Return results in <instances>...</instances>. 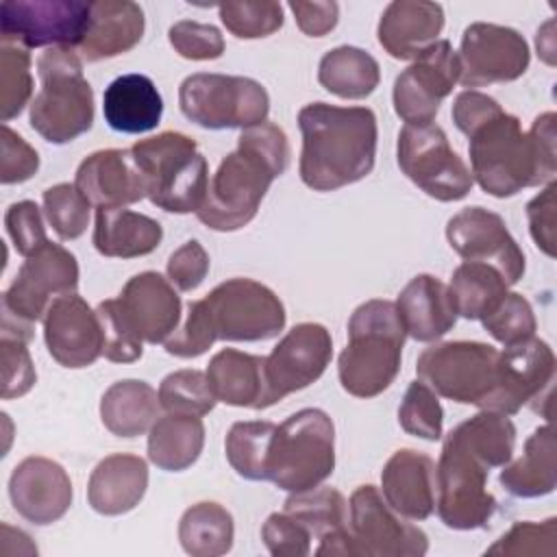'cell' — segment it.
Returning <instances> with one entry per match:
<instances>
[{"mask_svg": "<svg viewBox=\"0 0 557 557\" xmlns=\"http://www.w3.org/2000/svg\"><path fill=\"white\" fill-rule=\"evenodd\" d=\"M283 511L307 527L311 537L320 542L315 555L357 557V548L348 529V507L335 487H313L307 492L289 494Z\"/></svg>", "mask_w": 557, "mask_h": 557, "instance_id": "26", "label": "cell"}, {"mask_svg": "<svg viewBox=\"0 0 557 557\" xmlns=\"http://www.w3.org/2000/svg\"><path fill=\"white\" fill-rule=\"evenodd\" d=\"M233 516L220 503L202 500L191 505L178 522V540L194 557H218L233 546Z\"/></svg>", "mask_w": 557, "mask_h": 557, "instance_id": "39", "label": "cell"}, {"mask_svg": "<svg viewBox=\"0 0 557 557\" xmlns=\"http://www.w3.org/2000/svg\"><path fill=\"white\" fill-rule=\"evenodd\" d=\"M335 468V426L326 411L309 407L276 426L268 453V481L298 494L324 483Z\"/></svg>", "mask_w": 557, "mask_h": 557, "instance_id": "8", "label": "cell"}, {"mask_svg": "<svg viewBox=\"0 0 557 557\" xmlns=\"http://www.w3.org/2000/svg\"><path fill=\"white\" fill-rule=\"evenodd\" d=\"M298 28L309 37H324L331 33L339 17L337 2H289Z\"/></svg>", "mask_w": 557, "mask_h": 557, "instance_id": "58", "label": "cell"}, {"mask_svg": "<svg viewBox=\"0 0 557 557\" xmlns=\"http://www.w3.org/2000/svg\"><path fill=\"white\" fill-rule=\"evenodd\" d=\"M555 191L557 183L550 181L544 191H540L529 205H527V218H529V228L535 246L548 255L555 257V246H557V215H555Z\"/></svg>", "mask_w": 557, "mask_h": 557, "instance_id": "56", "label": "cell"}, {"mask_svg": "<svg viewBox=\"0 0 557 557\" xmlns=\"http://www.w3.org/2000/svg\"><path fill=\"white\" fill-rule=\"evenodd\" d=\"M318 81L339 98L359 100L376 89L381 70L370 52L355 46H339L320 59Z\"/></svg>", "mask_w": 557, "mask_h": 557, "instance_id": "37", "label": "cell"}, {"mask_svg": "<svg viewBox=\"0 0 557 557\" xmlns=\"http://www.w3.org/2000/svg\"><path fill=\"white\" fill-rule=\"evenodd\" d=\"M146 198L168 213H196L207 196L209 168L196 141L178 131L139 139L131 148Z\"/></svg>", "mask_w": 557, "mask_h": 557, "instance_id": "6", "label": "cell"}, {"mask_svg": "<svg viewBox=\"0 0 557 557\" xmlns=\"http://www.w3.org/2000/svg\"><path fill=\"white\" fill-rule=\"evenodd\" d=\"M91 202L72 183H57L44 191V213L59 239H76L87 231Z\"/></svg>", "mask_w": 557, "mask_h": 557, "instance_id": "44", "label": "cell"}, {"mask_svg": "<svg viewBox=\"0 0 557 557\" xmlns=\"http://www.w3.org/2000/svg\"><path fill=\"white\" fill-rule=\"evenodd\" d=\"M444 28V9L437 2L394 0L379 20V44L400 61L416 59L426 46L437 41Z\"/></svg>", "mask_w": 557, "mask_h": 557, "instance_id": "27", "label": "cell"}, {"mask_svg": "<svg viewBox=\"0 0 557 557\" xmlns=\"http://www.w3.org/2000/svg\"><path fill=\"white\" fill-rule=\"evenodd\" d=\"M394 305L405 333L416 342H435L457 322L448 287L431 274L413 276Z\"/></svg>", "mask_w": 557, "mask_h": 557, "instance_id": "28", "label": "cell"}, {"mask_svg": "<svg viewBox=\"0 0 557 557\" xmlns=\"http://www.w3.org/2000/svg\"><path fill=\"white\" fill-rule=\"evenodd\" d=\"M333 357V339L326 326L318 322H300L272 348L263 361L265 400L272 407L287 394L305 389L318 381Z\"/></svg>", "mask_w": 557, "mask_h": 557, "instance_id": "16", "label": "cell"}, {"mask_svg": "<svg viewBox=\"0 0 557 557\" xmlns=\"http://www.w3.org/2000/svg\"><path fill=\"white\" fill-rule=\"evenodd\" d=\"M405 337L394 302L383 298L361 302L348 320V344L337 359L342 387L357 398L385 392L400 370Z\"/></svg>", "mask_w": 557, "mask_h": 557, "instance_id": "5", "label": "cell"}, {"mask_svg": "<svg viewBox=\"0 0 557 557\" xmlns=\"http://www.w3.org/2000/svg\"><path fill=\"white\" fill-rule=\"evenodd\" d=\"M144 35V11L131 0L91 2V22L78 46L85 61L94 63L128 52Z\"/></svg>", "mask_w": 557, "mask_h": 557, "instance_id": "30", "label": "cell"}, {"mask_svg": "<svg viewBox=\"0 0 557 557\" xmlns=\"http://www.w3.org/2000/svg\"><path fill=\"white\" fill-rule=\"evenodd\" d=\"M276 424L270 420L235 422L226 435L224 450L231 468L248 481H268V453Z\"/></svg>", "mask_w": 557, "mask_h": 557, "instance_id": "41", "label": "cell"}, {"mask_svg": "<svg viewBox=\"0 0 557 557\" xmlns=\"http://www.w3.org/2000/svg\"><path fill=\"white\" fill-rule=\"evenodd\" d=\"M220 20L237 39H259L283 26V7L274 0L224 2L218 7Z\"/></svg>", "mask_w": 557, "mask_h": 557, "instance_id": "46", "label": "cell"}, {"mask_svg": "<svg viewBox=\"0 0 557 557\" xmlns=\"http://www.w3.org/2000/svg\"><path fill=\"white\" fill-rule=\"evenodd\" d=\"M161 224L144 213H135L124 207L96 209L91 242L102 257H144L161 244Z\"/></svg>", "mask_w": 557, "mask_h": 557, "instance_id": "32", "label": "cell"}, {"mask_svg": "<svg viewBox=\"0 0 557 557\" xmlns=\"http://www.w3.org/2000/svg\"><path fill=\"white\" fill-rule=\"evenodd\" d=\"M459 59V83L463 87H485L520 78L531 61L524 37L500 24L474 22L463 30Z\"/></svg>", "mask_w": 557, "mask_h": 557, "instance_id": "18", "label": "cell"}, {"mask_svg": "<svg viewBox=\"0 0 557 557\" xmlns=\"http://www.w3.org/2000/svg\"><path fill=\"white\" fill-rule=\"evenodd\" d=\"M381 487L396 513L407 520H426L435 509V463L420 450L400 448L387 459Z\"/></svg>", "mask_w": 557, "mask_h": 557, "instance_id": "25", "label": "cell"}, {"mask_svg": "<svg viewBox=\"0 0 557 557\" xmlns=\"http://www.w3.org/2000/svg\"><path fill=\"white\" fill-rule=\"evenodd\" d=\"M261 537L274 557H305L311 550V533L285 511L270 513L261 527Z\"/></svg>", "mask_w": 557, "mask_h": 557, "instance_id": "52", "label": "cell"}, {"mask_svg": "<svg viewBox=\"0 0 557 557\" xmlns=\"http://www.w3.org/2000/svg\"><path fill=\"white\" fill-rule=\"evenodd\" d=\"M4 226L15 250L22 257L33 255L48 242L41 209L33 200L13 202L4 213Z\"/></svg>", "mask_w": 557, "mask_h": 557, "instance_id": "53", "label": "cell"}, {"mask_svg": "<svg viewBox=\"0 0 557 557\" xmlns=\"http://www.w3.org/2000/svg\"><path fill=\"white\" fill-rule=\"evenodd\" d=\"M444 409L437 394L424 381H411L398 407V424L405 433L437 442L442 437Z\"/></svg>", "mask_w": 557, "mask_h": 557, "instance_id": "45", "label": "cell"}, {"mask_svg": "<svg viewBox=\"0 0 557 557\" xmlns=\"http://www.w3.org/2000/svg\"><path fill=\"white\" fill-rule=\"evenodd\" d=\"M168 281L181 292L196 289L209 272V255L198 239L185 242L168 259Z\"/></svg>", "mask_w": 557, "mask_h": 557, "instance_id": "55", "label": "cell"}, {"mask_svg": "<svg viewBox=\"0 0 557 557\" xmlns=\"http://www.w3.org/2000/svg\"><path fill=\"white\" fill-rule=\"evenodd\" d=\"M498 352L483 342H442L420 352L416 372L435 394L490 409L498 385Z\"/></svg>", "mask_w": 557, "mask_h": 557, "instance_id": "10", "label": "cell"}, {"mask_svg": "<svg viewBox=\"0 0 557 557\" xmlns=\"http://www.w3.org/2000/svg\"><path fill=\"white\" fill-rule=\"evenodd\" d=\"M202 446L205 424L198 416L168 413L150 426L148 459L165 472H181L200 457Z\"/></svg>", "mask_w": 557, "mask_h": 557, "instance_id": "36", "label": "cell"}, {"mask_svg": "<svg viewBox=\"0 0 557 557\" xmlns=\"http://www.w3.org/2000/svg\"><path fill=\"white\" fill-rule=\"evenodd\" d=\"M102 113L113 131L139 135L157 128L163 115V100L150 76L122 74L107 85Z\"/></svg>", "mask_w": 557, "mask_h": 557, "instance_id": "31", "label": "cell"}, {"mask_svg": "<svg viewBox=\"0 0 557 557\" xmlns=\"http://www.w3.org/2000/svg\"><path fill=\"white\" fill-rule=\"evenodd\" d=\"M450 248L466 261L494 265L507 285H516L524 274V252L505 226V220L483 207H466L446 224Z\"/></svg>", "mask_w": 557, "mask_h": 557, "instance_id": "19", "label": "cell"}, {"mask_svg": "<svg viewBox=\"0 0 557 557\" xmlns=\"http://www.w3.org/2000/svg\"><path fill=\"white\" fill-rule=\"evenodd\" d=\"M450 435L487 468L509 463L516 446L513 422L505 413L490 409H481L476 416L457 424Z\"/></svg>", "mask_w": 557, "mask_h": 557, "instance_id": "40", "label": "cell"}, {"mask_svg": "<svg viewBox=\"0 0 557 557\" xmlns=\"http://www.w3.org/2000/svg\"><path fill=\"white\" fill-rule=\"evenodd\" d=\"M76 287V257L61 244L48 239L26 257L2 296V331L22 335L30 342L33 324L46 315L50 302L59 296L74 294Z\"/></svg>", "mask_w": 557, "mask_h": 557, "instance_id": "9", "label": "cell"}, {"mask_svg": "<svg viewBox=\"0 0 557 557\" xmlns=\"http://www.w3.org/2000/svg\"><path fill=\"white\" fill-rule=\"evenodd\" d=\"M178 107L202 128H248L265 122L270 96L255 78L198 72L181 83Z\"/></svg>", "mask_w": 557, "mask_h": 557, "instance_id": "11", "label": "cell"}, {"mask_svg": "<svg viewBox=\"0 0 557 557\" xmlns=\"http://www.w3.org/2000/svg\"><path fill=\"white\" fill-rule=\"evenodd\" d=\"M117 305L141 342H165L181 322V298L159 272H139L126 281Z\"/></svg>", "mask_w": 557, "mask_h": 557, "instance_id": "23", "label": "cell"}, {"mask_svg": "<svg viewBox=\"0 0 557 557\" xmlns=\"http://www.w3.org/2000/svg\"><path fill=\"white\" fill-rule=\"evenodd\" d=\"M348 511V529L357 555L420 557L429 550L426 533L403 520L374 485H359L350 496Z\"/></svg>", "mask_w": 557, "mask_h": 557, "instance_id": "15", "label": "cell"}, {"mask_svg": "<svg viewBox=\"0 0 557 557\" xmlns=\"http://www.w3.org/2000/svg\"><path fill=\"white\" fill-rule=\"evenodd\" d=\"M159 405V394L146 381L124 379L102 394L100 418L113 435L137 437L154 424Z\"/></svg>", "mask_w": 557, "mask_h": 557, "instance_id": "35", "label": "cell"}, {"mask_svg": "<svg viewBox=\"0 0 557 557\" xmlns=\"http://www.w3.org/2000/svg\"><path fill=\"white\" fill-rule=\"evenodd\" d=\"M168 39L183 59L191 61L220 59L224 52V37L213 24L181 20L170 26Z\"/></svg>", "mask_w": 557, "mask_h": 557, "instance_id": "51", "label": "cell"}, {"mask_svg": "<svg viewBox=\"0 0 557 557\" xmlns=\"http://www.w3.org/2000/svg\"><path fill=\"white\" fill-rule=\"evenodd\" d=\"M507 287V281L494 265L463 261L453 272L448 294L457 315L466 320H483L505 298Z\"/></svg>", "mask_w": 557, "mask_h": 557, "instance_id": "38", "label": "cell"}, {"mask_svg": "<svg viewBox=\"0 0 557 557\" xmlns=\"http://www.w3.org/2000/svg\"><path fill=\"white\" fill-rule=\"evenodd\" d=\"M498 481L518 498H537L555 490V429L544 424L524 442V453L513 463H505Z\"/></svg>", "mask_w": 557, "mask_h": 557, "instance_id": "34", "label": "cell"}, {"mask_svg": "<svg viewBox=\"0 0 557 557\" xmlns=\"http://www.w3.org/2000/svg\"><path fill=\"white\" fill-rule=\"evenodd\" d=\"M33 94L30 54L24 46L2 41L0 46V120L9 122L22 113Z\"/></svg>", "mask_w": 557, "mask_h": 557, "instance_id": "42", "label": "cell"}, {"mask_svg": "<svg viewBox=\"0 0 557 557\" xmlns=\"http://www.w3.org/2000/svg\"><path fill=\"white\" fill-rule=\"evenodd\" d=\"M300 178L313 191H333L366 178L376 157V115L368 107L305 104Z\"/></svg>", "mask_w": 557, "mask_h": 557, "instance_id": "2", "label": "cell"}, {"mask_svg": "<svg viewBox=\"0 0 557 557\" xmlns=\"http://www.w3.org/2000/svg\"><path fill=\"white\" fill-rule=\"evenodd\" d=\"M555 518L544 522H516L496 544L485 550V555H555Z\"/></svg>", "mask_w": 557, "mask_h": 557, "instance_id": "50", "label": "cell"}, {"mask_svg": "<svg viewBox=\"0 0 557 557\" xmlns=\"http://www.w3.org/2000/svg\"><path fill=\"white\" fill-rule=\"evenodd\" d=\"M490 468L463 448L450 433L444 440L435 466L437 516L448 529H483L496 511V498L487 492Z\"/></svg>", "mask_w": 557, "mask_h": 557, "instance_id": "12", "label": "cell"}, {"mask_svg": "<svg viewBox=\"0 0 557 557\" xmlns=\"http://www.w3.org/2000/svg\"><path fill=\"white\" fill-rule=\"evenodd\" d=\"M481 322L483 329L503 346L522 344L535 337L537 329L531 302L518 292H507L498 307L492 313H487Z\"/></svg>", "mask_w": 557, "mask_h": 557, "instance_id": "47", "label": "cell"}, {"mask_svg": "<svg viewBox=\"0 0 557 557\" xmlns=\"http://www.w3.org/2000/svg\"><path fill=\"white\" fill-rule=\"evenodd\" d=\"M102 331V357L113 363H133L144 352V342L126 322L117 298L102 300L96 307Z\"/></svg>", "mask_w": 557, "mask_h": 557, "instance_id": "48", "label": "cell"}, {"mask_svg": "<svg viewBox=\"0 0 557 557\" xmlns=\"http://www.w3.org/2000/svg\"><path fill=\"white\" fill-rule=\"evenodd\" d=\"M535 46H537V54L548 63L555 65V35H553V20L544 24V28L537 30L535 37Z\"/></svg>", "mask_w": 557, "mask_h": 557, "instance_id": "59", "label": "cell"}, {"mask_svg": "<svg viewBox=\"0 0 557 557\" xmlns=\"http://www.w3.org/2000/svg\"><path fill=\"white\" fill-rule=\"evenodd\" d=\"M41 89L30 102V126L50 144H67L94 124V89L78 52L54 46L37 59Z\"/></svg>", "mask_w": 557, "mask_h": 557, "instance_id": "7", "label": "cell"}, {"mask_svg": "<svg viewBox=\"0 0 557 557\" xmlns=\"http://www.w3.org/2000/svg\"><path fill=\"white\" fill-rule=\"evenodd\" d=\"M459 81V59L448 39L426 46L394 81V111L407 124L435 120L442 100Z\"/></svg>", "mask_w": 557, "mask_h": 557, "instance_id": "17", "label": "cell"}, {"mask_svg": "<svg viewBox=\"0 0 557 557\" xmlns=\"http://www.w3.org/2000/svg\"><path fill=\"white\" fill-rule=\"evenodd\" d=\"M91 22V2L81 0H4L0 4L2 41L24 48H78Z\"/></svg>", "mask_w": 557, "mask_h": 557, "instance_id": "14", "label": "cell"}, {"mask_svg": "<svg viewBox=\"0 0 557 557\" xmlns=\"http://www.w3.org/2000/svg\"><path fill=\"white\" fill-rule=\"evenodd\" d=\"M289 163V141L274 122L242 128L237 148L228 152L209 181L196 218L213 231H237L259 211V205Z\"/></svg>", "mask_w": 557, "mask_h": 557, "instance_id": "1", "label": "cell"}, {"mask_svg": "<svg viewBox=\"0 0 557 557\" xmlns=\"http://www.w3.org/2000/svg\"><path fill=\"white\" fill-rule=\"evenodd\" d=\"M555 379V355L550 346L531 337L498 352V385L490 411L505 416L518 413L524 405L537 411L540 400L550 405V385Z\"/></svg>", "mask_w": 557, "mask_h": 557, "instance_id": "20", "label": "cell"}, {"mask_svg": "<svg viewBox=\"0 0 557 557\" xmlns=\"http://www.w3.org/2000/svg\"><path fill=\"white\" fill-rule=\"evenodd\" d=\"M500 111L503 107L492 96L474 89H466L455 98L450 113H453L455 126L468 137L474 128H479Z\"/></svg>", "mask_w": 557, "mask_h": 557, "instance_id": "57", "label": "cell"}, {"mask_svg": "<svg viewBox=\"0 0 557 557\" xmlns=\"http://www.w3.org/2000/svg\"><path fill=\"white\" fill-rule=\"evenodd\" d=\"M148 487V466L141 457L115 453L98 461L87 483V500L102 516H120L139 505Z\"/></svg>", "mask_w": 557, "mask_h": 557, "instance_id": "29", "label": "cell"}, {"mask_svg": "<svg viewBox=\"0 0 557 557\" xmlns=\"http://www.w3.org/2000/svg\"><path fill=\"white\" fill-rule=\"evenodd\" d=\"M28 339L15 333H4L0 339V363H2V392L4 400L24 396L37 381V372L26 348Z\"/></svg>", "mask_w": 557, "mask_h": 557, "instance_id": "49", "label": "cell"}, {"mask_svg": "<svg viewBox=\"0 0 557 557\" xmlns=\"http://www.w3.org/2000/svg\"><path fill=\"white\" fill-rule=\"evenodd\" d=\"M285 326L281 298L259 281L228 278L205 298L189 302L187 318L163 344L165 352L183 359L198 357L215 339L261 342Z\"/></svg>", "mask_w": 557, "mask_h": 557, "instance_id": "4", "label": "cell"}, {"mask_svg": "<svg viewBox=\"0 0 557 557\" xmlns=\"http://www.w3.org/2000/svg\"><path fill=\"white\" fill-rule=\"evenodd\" d=\"M398 168L426 196L453 202L470 194L474 178L435 122L405 124L398 133Z\"/></svg>", "mask_w": 557, "mask_h": 557, "instance_id": "13", "label": "cell"}, {"mask_svg": "<svg viewBox=\"0 0 557 557\" xmlns=\"http://www.w3.org/2000/svg\"><path fill=\"white\" fill-rule=\"evenodd\" d=\"M0 181L2 185L24 183L39 170V154L37 150L26 144L22 135L11 131L7 124H2L0 131Z\"/></svg>", "mask_w": 557, "mask_h": 557, "instance_id": "54", "label": "cell"}, {"mask_svg": "<svg viewBox=\"0 0 557 557\" xmlns=\"http://www.w3.org/2000/svg\"><path fill=\"white\" fill-rule=\"evenodd\" d=\"M265 357L248 355L235 348L215 352L207 366V381L220 403L231 407L265 409Z\"/></svg>", "mask_w": 557, "mask_h": 557, "instance_id": "33", "label": "cell"}, {"mask_svg": "<svg viewBox=\"0 0 557 557\" xmlns=\"http://www.w3.org/2000/svg\"><path fill=\"white\" fill-rule=\"evenodd\" d=\"M74 185L98 209L126 207L146 198L131 150L120 148L96 150L85 157L76 170Z\"/></svg>", "mask_w": 557, "mask_h": 557, "instance_id": "24", "label": "cell"}, {"mask_svg": "<svg viewBox=\"0 0 557 557\" xmlns=\"http://www.w3.org/2000/svg\"><path fill=\"white\" fill-rule=\"evenodd\" d=\"M13 509L33 524H52L72 505V481L65 468L48 457L22 459L9 479Z\"/></svg>", "mask_w": 557, "mask_h": 557, "instance_id": "22", "label": "cell"}, {"mask_svg": "<svg viewBox=\"0 0 557 557\" xmlns=\"http://www.w3.org/2000/svg\"><path fill=\"white\" fill-rule=\"evenodd\" d=\"M44 339L50 357L63 368H87L102 355V331L96 309L76 292L50 302L44 315Z\"/></svg>", "mask_w": 557, "mask_h": 557, "instance_id": "21", "label": "cell"}, {"mask_svg": "<svg viewBox=\"0 0 557 557\" xmlns=\"http://www.w3.org/2000/svg\"><path fill=\"white\" fill-rule=\"evenodd\" d=\"M555 113L546 111L533 120L529 133L520 120L500 111L468 139L472 178L494 198H509L524 187L550 183L557 172Z\"/></svg>", "mask_w": 557, "mask_h": 557, "instance_id": "3", "label": "cell"}, {"mask_svg": "<svg viewBox=\"0 0 557 557\" xmlns=\"http://www.w3.org/2000/svg\"><path fill=\"white\" fill-rule=\"evenodd\" d=\"M159 403L168 413L205 416L218 398L207 381V372L200 370H176L168 374L159 385Z\"/></svg>", "mask_w": 557, "mask_h": 557, "instance_id": "43", "label": "cell"}]
</instances>
